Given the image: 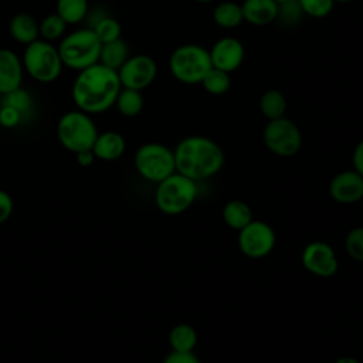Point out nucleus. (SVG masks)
Here are the masks:
<instances>
[{
    "label": "nucleus",
    "instance_id": "obj_34",
    "mask_svg": "<svg viewBox=\"0 0 363 363\" xmlns=\"http://www.w3.org/2000/svg\"><path fill=\"white\" fill-rule=\"evenodd\" d=\"M162 363H200V359L194 352H174L172 350Z\"/></svg>",
    "mask_w": 363,
    "mask_h": 363
},
{
    "label": "nucleus",
    "instance_id": "obj_31",
    "mask_svg": "<svg viewBox=\"0 0 363 363\" xmlns=\"http://www.w3.org/2000/svg\"><path fill=\"white\" fill-rule=\"evenodd\" d=\"M302 13L312 18H323L333 10V0H298Z\"/></svg>",
    "mask_w": 363,
    "mask_h": 363
},
{
    "label": "nucleus",
    "instance_id": "obj_21",
    "mask_svg": "<svg viewBox=\"0 0 363 363\" xmlns=\"http://www.w3.org/2000/svg\"><path fill=\"white\" fill-rule=\"evenodd\" d=\"M213 21L216 23V26L224 30L238 27L244 21L241 4L230 0L220 1L213 10Z\"/></svg>",
    "mask_w": 363,
    "mask_h": 363
},
{
    "label": "nucleus",
    "instance_id": "obj_18",
    "mask_svg": "<svg viewBox=\"0 0 363 363\" xmlns=\"http://www.w3.org/2000/svg\"><path fill=\"white\" fill-rule=\"evenodd\" d=\"M9 33L17 43L27 45L40 38L38 21L27 13L14 14L9 21Z\"/></svg>",
    "mask_w": 363,
    "mask_h": 363
},
{
    "label": "nucleus",
    "instance_id": "obj_30",
    "mask_svg": "<svg viewBox=\"0 0 363 363\" xmlns=\"http://www.w3.org/2000/svg\"><path fill=\"white\" fill-rule=\"evenodd\" d=\"M345 250L352 259L363 262V227H354L346 234Z\"/></svg>",
    "mask_w": 363,
    "mask_h": 363
},
{
    "label": "nucleus",
    "instance_id": "obj_23",
    "mask_svg": "<svg viewBox=\"0 0 363 363\" xmlns=\"http://www.w3.org/2000/svg\"><path fill=\"white\" fill-rule=\"evenodd\" d=\"M197 342V332L189 323H177L169 333V343L174 352H194Z\"/></svg>",
    "mask_w": 363,
    "mask_h": 363
},
{
    "label": "nucleus",
    "instance_id": "obj_32",
    "mask_svg": "<svg viewBox=\"0 0 363 363\" xmlns=\"http://www.w3.org/2000/svg\"><path fill=\"white\" fill-rule=\"evenodd\" d=\"M302 16L305 14L302 13V9L298 0H291L278 6L277 18H279L281 23L284 24H296Z\"/></svg>",
    "mask_w": 363,
    "mask_h": 363
},
{
    "label": "nucleus",
    "instance_id": "obj_11",
    "mask_svg": "<svg viewBox=\"0 0 363 363\" xmlns=\"http://www.w3.org/2000/svg\"><path fill=\"white\" fill-rule=\"evenodd\" d=\"M157 75V64L147 54L130 55L118 69V77L122 88L142 91L147 88Z\"/></svg>",
    "mask_w": 363,
    "mask_h": 363
},
{
    "label": "nucleus",
    "instance_id": "obj_24",
    "mask_svg": "<svg viewBox=\"0 0 363 363\" xmlns=\"http://www.w3.org/2000/svg\"><path fill=\"white\" fill-rule=\"evenodd\" d=\"M143 105H145V99L142 92L130 88H122L115 101V106L118 112L126 118L138 116L142 112Z\"/></svg>",
    "mask_w": 363,
    "mask_h": 363
},
{
    "label": "nucleus",
    "instance_id": "obj_9",
    "mask_svg": "<svg viewBox=\"0 0 363 363\" xmlns=\"http://www.w3.org/2000/svg\"><path fill=\"white\" fill-rule=\"evenodd\" d=\"M262 142L271 153L279 157H291L302 147V133L294 121L282 116L267 122L262 130Z\"/></svg>",
    "mask_w": 363,
    "mask_h": 363
},
{
    "label": "nucleus",
    "instance_id": "obj_29",
    "mask_svg": "<svg viewBox=\"0 0 363 363\" xmlns=\"http://www.w3.org/2000/svg\"><path fill=\"white\" fill-rule=\"evenodd\" d=\"M0 102L13 106L23 116L31 111V105H33L31 95L26 89H23L21 86L9 92V94H6V95H3V96H0Z\"/></svg>",
    "mask_w": 363,
    "mask_h": 363
},
{
    "label": "nucleus",
    "instance_id": "obj_1",
    "mask_svg": "<svg viewBox=\"0 0 363 363\" xmlns=\"http://www.w3.org/2000/svg\"><path fill=\"white\" fill-rule=\"evenodd\" d=\"M122 89L118 71L99 62L78 71L72 84V101L86 113H102L115 105Z\"/></svg>",
    "mask_w": 363,
    "mask_h": 363
},
{
    "label": "nucleus",
    "instance_id": "obj_40",
    "mask_svg": "<svg viewBox=\"0 0 363 363\" xmlns=\"http://www.w3.org/2000/svg\"><path fill=\"white\" fill-rule=\"evenodd\" d=\"M335 3H349V1H352V0H333Z\"/></svg>",
    "mask_w": 363,
    "mask_h": 363
},
{
    "label": "nucleus",
    "instance_id": "obj_16",
    "mask_svg": "<svg viewBox=\"0 0 363 363\" xmlns=\"http://www.w3.org/2000/svg\"><path fill=\"white\" fill-rule=\"evenodd\" d=\"M241 10L244 21L255 27L268 26L278 16V4L274 0H244Z\"/></svg>",
    "mask_w": 363,
    "mask_h": 363
},
{
    "label": "nucleus",
    "instance_id": "obj_8",
    "mask_svg": "<svg viewBox=\"0 0 363 363\" xmlns=\"http://www.w3.org/2000/svg\"><path fill=\"white\" fill-rule=\"evenodd\" d=\"M133 160L138 173L156 184L176 172L174 153L163 143H143L138 147Z\"/></svg>",
    "mask_w": 363,
    "mask_h": 363
},
{
    "label": "nucleus",
    "instance_id": "obj_37",
    "mask_svg": "<svg viewBox=\"0 0 363 363\" xmlns=\"http://www.w3.org/2000/svg\"><path fill=\"white\" fill-rule=\"evenodd\" d=\"M75 159H77V163L79 166H84V167H88L94 163V160L96 159L92 149H88V150H81L78 153H75Z\"/></svg>",
    "mask_w": 363,
    "mask_h": 363
},
{
    "label": "nucleus",
    "instance_id": "obj_7",
    "mask_svg": "<svg viewBox=\"0 0 363 363\" xmlns=\"http://www.w3.org/2000/svg\"><path fill=\"white\" fill-rule=\"evenodd\" d=\"M96 136L98 129L92 118L79 109L65 112L57 123L60 143L72 153L92 149Z\"/></svg>",
    "mask_w": 363,
    "mask_h": 363
},
{
    "label": "nucleus",
    "instance_id": "obj_5",
    "mask_svg": "<svg viewBox=\"0 0 363 363\" xmlns=\"http://www.w3.org/2000/svg\"><path fill=\"white\" fill-rule=\"evenodd\" d=\"M197 182L174 172L157 183L155 203L167 216H179L190 208L197 197Z\"/></svg>",
    "mask_w": 363,
    "mask_h": 363
},
{
    "label": "nucleus",
    "instance_id": "obj_10",
    "mask_svg": "<svg viewBox=\"0 0 363 363\" xmlns=\"http://www.w3.org/2000/svg\"><path fill=\"white\" fill-rule=\"evenodd\" d=\"M277 242L274 228L261 220H252L238 231L237 244L240 251L252 259H261L271 254Z\"/></svg>",
    "mask_w": 363,
    "mask_h": 363
},
{
    "label": "nucleus",
    "instance_id": "obj_12",
    "mask_svg": "<svg viewBox=\"0 0 363 363\" xmlns=\"http://www.w3.org/2000/svg\"><path fill=\"white\" fill-rule=\"evenodd\" d=\"M301 261L306 271L320 278L335 275L339 268L335 250L325 241L309 242L302 251Z\"/></svg>",
    "mask_w": 363,
    "mask_h": 363
},
{
    "label": "nucleus",
    "instance_id": "obj_6",
    "mask_svg": "<svg viewBox=\"0 0 363 363\" xmlns=\"http://www.w3.org/2000/svg\"><path fill=\"white\" fill-rule=\"evenodd\" d=\"M21 61L24 71L41 84H50L58 79L64 67L58 48L43 38L26 45Z\"/></svg>",
    "mask_w": 363,
    "mask_h": 363
},
{
    "label": "nucleus",
    "instance_id": "obj_2",
    "mask_svg": "<svg viewBox=\"0 0 363 363\" xmlns=\"http://www.w3.org/2000/svg\"><path fill=\"white\" fill-rule=\"evenodd\" d=\"M176 172L203 182L216 176L224 166V152L213 139L203 135L183 138L173 149Z\"/></svg>",
    "mask_w": 363,
    "mask_h": 363
},
{
    "label": "nucleus",
    "instance_id": "obj_17",
    "mask_svg": "<svg viewBox=\"0 0 363 363\" xmlns=\"http://www.w3.org/2000/svg\"><path fill=\"white\" fill-rule=\"evenodd\" d=\"M126 149V142L125 138L115 130H106L102 133H98L92 152L96 159L105 160V162H112L119 159Z\"/></svg>",
    "mask_w": 363,
    "mask_h": 363
},
{
    "label": "nucleus",
    "instance_id": "obj_15",
    "mask_svg": "<svg viewBox=\"0 0 363 363\" xmlns=\"http://www.w3.org/2000/svg\"><path fill=\"white\" fill-rule=\"evenodd\" d=\"M23 61L9 48H0V96L21 86Z\"/></svg>",
    "mask_w": 363,
    "mask_h": 363
},
{
    "label": "nucleus",
    "instance_id": "obj_38",
    "mask_svg": "<svg viewBox=\"0 0 363 363\" xmlns=\"http://www.w3.org/2000/svg\"><path fill=\"white\" fill-rule=\"evenodd\" d=\"M335 363H360V362L357 359H354L353 356H342Z\"/></svg>",
    "mask_w": 363,
    "mask_h": 363
},
{
    "label": "nucleus",
    "instance_id": "obj_27",
    "mask_svg": "<svg viewBox=\"0 0 363 363\" xmlns=\"http://www.w3.org/2000/svg\"><path fill=\"white\" fill-rule=\"evenodd\" d=\"M89 28L94 30V33L102 44L118 40L122 34L121 23L111 16H101Z\"/></svg>",
    "mask_w": 363,
    "mask_h": 363
},
{
    "label": "nucleus",
    "instance_id": "obj_3",
    "mask_svg": "<svg viewBox=\"0 0 363 363\" xmlns=\"http://www.w3.org/2000/svg\"><path fill=\"white\" fill-rule=\"evenodd\" d=\"M210 52L200 44L187 43L176 47L169 57L173 78L186 85H197L211 68Z\"/></svg>",
    "mask_w": 363,
    "mask_h": 363
},
{
    "label": "nucleus",
    "instance_id": "obj_26",
    "mask_svg": "<svg viewBox=\"0 0 363 363\" xmlns=\"http://www.w3.org/2000/svg\"><path fill=\"white\" fill-rule=\"evenodd\" d=\"M200 85L204 88L207 94L220 96L227 94L228 89L231 88V78L228 72L211 67L210 71L204 75Z\"/></svg>",
    "mask_w": 363,
    "mask_h": 363
},
{
    "label": "nucleus",
    "instance_id": "obj_41",
    "mask_svg": "<svg viewBox=\"0 0 363 363\" xmlns=\"http://www.w3.org/2000/svg\"><path fill=\"white\" fill-rule=\"evenodd\" d=\"M194 1H197V3H210L213 0H194Z\"/></svg>",
    "mask_w": 363,
    "mask_h": 363
},
{
    "label": "nucleus",
    "instance_id": "obj_19",
    "mask_svg": "<svg viewBox=\"0 0 363 363\" xmlns=\"http://www.w3.org/2000/svg\"><path fill=\"white\" fill-rule=\"evenodd\" d=\"M221 214H223L224 223L235 231H240L254 220L251 207L245 201L237 200V199L227 201L225 206L223 207Z\"/></svg>",
    "mask_w": 363,
    "mask_h": 363
},
{
    "label": "nucleus",
    "instance_id": "obj_36",
    "mask_svg": "<svg viewBox=\"0 0 363 363\" xmlns=\"http://www.w3.org/2000/svg\"><path fill=\"white\" fill-rule=\"evenodd\" d=\"M352 164H353V170L363 177V139L354 146V150L352 155Z\"/></svg>",
    "mask_w": 363,
    "mask_h": 363
},
{
    "label": "nucleus",
    "instance_id": "obj_25",
    "mask_svg": "<svg viewBox=\"0 0 363 363\" xmlns=\"http://www.w3.org/2000/svg\"><path fill=\"white\" fill-rule=\"evenodd\" d=\"M89 11L88 0H57V14L67 24L81 23Z\"/></svg>",
    "mask_w": 363,
    "mask_h": 363
},
{
    "label": "nucleus",
    "instance_id": "obj_35",
    "mask_svg": "<svg viewBox=\"0 0 363 363\" xmlns=\"http://www.w3.org/2000/svg\"><path fill=\"white\" fill-rule=\"evenodd\" d=\"M13 207L14 204L11 196L7 191L0 190V224L9 220V217L13 213Z\"/></svg>",
    "mask_w": 363,
    "mask_h": 363
},
{
    "label": "nucleus",
    "instance_id": "obj_28",
    "mask_svg": "<svg viewBox=\"0 0 363 363\" xmlns=\"http://www.w3.org/2000/svg\"><path fill=\"white\" fill-rule=\"evenodd\" d=\"M67 23L57 14H48L38 23V30H40V37L45 41H55L64 37L65 30H67Z\"/></svg>",
    "mask_w": 363,
    "mask_h": 363
},
{
    "label": "nucleus",
    "instance_id": "obj_22",
    "mask_svg": "<svg viewBox=\"0 0 363 363\" xmlns=\"http://www.w3.org/2000/svg\"><path fill=\"white\" fill-rule=\"evenodd\" d=\"M288 102L279 89H267L259 98V111L268 121L285 116Z\"/></svg>",
    "mask_w": 363,
    "mask_h": 363
},
{
    "label": "nucleus",
    "instance_id": "obj_33",
    "mask_svg": "<svg viewBox=\"0 0 363 363\" xmlns=\"http://www.w3.org/2000/svg\"><path fill=\"white\" fill-rule=\"evenodd\" d=\"M23 121V115L10 105L0 102V125L3 128H16Z\"/></svg>",
    "mask_w": 363,
    "mask_h": 363
},
{
    "label": "nucleus",
    "instance_id": "obj_20",
    "mask_svg": "<svg viewBox=\"0 0 363 363\" xmlns=\"http://www.w3.org/2000/svg\"><path fill=\"white\" fill-rule=\"evenodd\" d=\"M129 57L130 54H129L128 43L122 38H118V40L102 44L98 62L111 69L118 71Z\"/></svg>",
    "mask_w": 363,
    "mask_h": 363
},
{
    "label": "nucleus",
    "instance_id": "obj_13",
    "mask_svg": "<svg viewBox=\"0 0 363 363\" xmlns=\"http://www.w3.org/2000/svg\"><path fill=\"white\" fill-rule=\"evenodd\" d=\"M211 65L228 74L237 71L245 58L242 43L235 37H223L208 50Z\"/></svg>",
    "mask_w": 363,
    "mask_h": 363
},
{
    "label": "nucleus",
    "instance_id": "obj_14",
    "mask_svg": "<svg viewBox=\"0 0 363 363\" xmlns=\"http://www.w3.org/2000/svg\"><path fill=\"white\" fill-rule=\"evenodd\" d=\"M330 197L340 204H354L363 200V177L352 170L335 174L329 183Z\"/></svg>",
    "mask_w": 363,
    "mask_h": 363
},
{
    "label": "nucleus",
    "instance_id": "obj_4",
    "mask_svg": "<svg viewBox=\"0 0 363 363\" xmlns=\"http://www.w3.org/2000/svg\"><path fill=\"white\" fill-rule=\"evenodd\" d=\"M102 43L92 28H79L62 37L58 48L64 67L74 71L85 69L99 61Z\"/></svg>",
    "mask_w": 363,
    "mask_h": 363
},
{
    "label": "nucleus",
    "instance_id": "obj_39",
    "mask_svg": "<svg viewBox=\"0 0 363 363\" xmlns=\"http://www.w3.org/2000/svg\"><path fill=\"white\" fill-rule=\"evenodd\" d=\"M274 1H275V3L279 6V4H284V3H286V1H291V0H274Z\"/></svg>",
    "mask_w": 363,
    "mask_h": 363
}]
</instances>
